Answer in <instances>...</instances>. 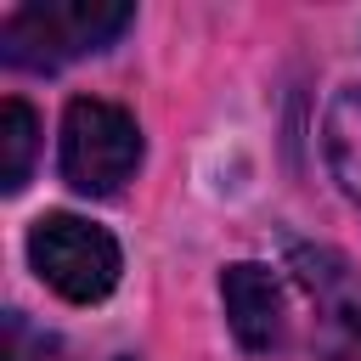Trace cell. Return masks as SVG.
Segmentation results:
<instances>
[{
	"instance_id": "obj_1",
	"label": "cell",
	"mask_w": 361,
	"mask_h": 361,
	"mask_svg": "<svg viewBox=\"0 0 361 361\" xmlns=\"http://www.w3.org/2000/svg\"><path fill=\"white\" fill-rule=\"evenodd\" d=\"M135 23L130 0H28L0 17V62L51 73L73 56L107 51Z\"/></svg>"
},
{
	"instance_id": "obj_2",
	"label": "cell",
	"mask_w": 361,
	"mask_h": 361,
	"mask_svg": "<svg viewBox=\"0 0 361 361\" xmlns=\"http://www.w3.org/2000/svg\"><path fill=\"white\" fill-rule=\"evenodd\" d=\"M141 124L130 107L102 102V96H73L62 107V180L85 197H113L124 180H135L141 169Z\"/></svg>"
},
{
	"instance_id": "obj_3",
	"label": "cell",
	"mask_w": 361,
	"mask_h": 361,
	"mask_svg": "<svg viewBox=\"0 0 361 361\" xmlns=\"http://www.w3.org/2000/svg\"><path fill=\"white\" fill-rule=\"evenodd\" d=\"M28 265L68 305H96V299H107L118 288L124 254H118L113 231L56 209V214H39L28 226Z\"/></svg>"
},
{
	"instance_id": "obj_4",
	"label": "cell",
	"mask_w": 361,
	"mask_h": 361,
	"mask_svg": "<svg viewBox=\"0 0 361 361\" xmlns=\"http://www.w3.org/2000/svg\"><path fill=\"white\" fill-rule=\"evenodd\" d=\"M288 271L316 310V344L327 355H361V271L327 243H288Z\"/></svg>"
},
{
	"instance_id": "obj_5",
	"label": "cell",
	"mask_w": 361,
	"mask_h": 361,
	"mask_svg": "<svg viewBox=\"0 0 361 361\" xmlns=\"http://www.w3.org/2000/svg\"><path fill=\"white\" fill-rule=\"evenodd\" d=\"M220 299H226V327L248 355H271L288 338V299L271 265L237 259L220 271Z\"/></svg>"
},
{
	"instance_id": "obj_6",
	"label": "cell",
	"mask_w": 361,
	"mask_h": 361,
	"mask_svg": "<svg viewBox=\"0 0 361 361\" xmlns=\"http://www.w3.org/2000/svg\"><path fill=\"white\" fill-rule=\"evenodd\" d=\"M322 152H327V169L344 186V197L361 209V90L355 85L333 90V102L322 113Z\"/></svg>"
},
{
	"instance_id": "obj_7",
	"label": "cell",
	"mask_w": 361,
	"mask_h": 361,
	"mask_svg": "<svg viewBox=\"0 0 361 361\" xmlns=\"http://www.w3.org/2000/svg\"><path fill=\"white\" fill-rule=\"evenodd\" d=\"M39 152V113L23 96L0 102V192H23Z\"/></svg>"
}]
</instances>
